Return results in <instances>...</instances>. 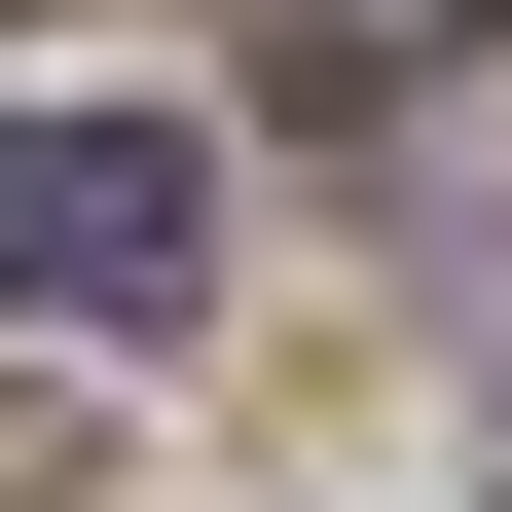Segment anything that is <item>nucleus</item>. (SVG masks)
<instances>
[{
    "mask_svg": "<svg viewBox=\"0 0 512 512\" xmlns=\"http://www.w3.org/2000/svg\"><path fill=\"white\" fill-rule=\"evenodd\" d=\"M0 293H37V330H183V293H220V147H183V110H37V147H0Z\"/></svg>",
    "mask_w": 512,
    "mask_h": 512,
    "instance_id": "1",
    "label": "nucleus"
},
{
    "mask_svg": "<svg viewBox=\"0 0 512 512\" xmlns=\"http://www.w3.org/2000/svg\"><path fill=\"white\" fill-rule=\"evenodd\" d=\"M476 37H512V0H256V74H366V110H403V74H476Z\"/></svg>",
    "mask_w": 512,
    "mask_h": 512,
    "instance_id": "2",
    "label": "nucleus"
}]
</instances>
